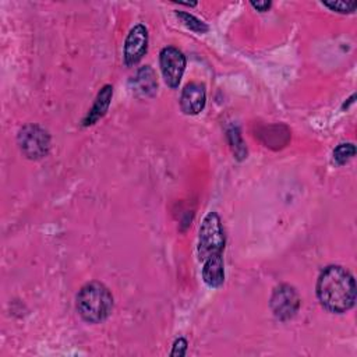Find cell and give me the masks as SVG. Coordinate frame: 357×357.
Masks as SVG:
<instances>
[{
	"instance_id": "cell-2",
	"label": "cell",
	"mask_w": 357,
	"mask_h": 357,
	"mask_svg": "<svg viewBox=\"0 0 357 357\" xmlns=\"http://www.w3.org/2000/svg\"><path fill=\"white\" fill-rule=\"evenodd\" d=\"M113 296L100 282L84 284L77 294V311L89 324L103 322L113 311Z\"/></svg>"
},
{
	"instance_id": "cell-14",
	"label": "cell",
	"mask_w": 357,
	"mask_h": 357,
	"mask_svg": "<svg viewBox=\"0 0 357 357\" xmlns=\"http://www.w3.org/2000/svg\"><path fill=\"white\" fill-rule=\"evenodd\" d=\"M229 138H230V145L233 148V152L236 155L237 159H244L245 155H247V149L243 144V139H241V135L238 132L237 128H233L231 131H229Z\"/></svg>"
},
{
	"instance_id": "cell-1",
	"label": "cell",
	"mask_w": 357,
	"mask_h": 357,
	"mask_svg": "<svg viewBox=\"0 0 357 357\" xmlns=\"http://www.w3.org/2000/svg\"><path fill=\"white\" fill-rule=\"evenodd\" d=\"M317 297L329 312L343 314L356 303V282L353 275L340 265L324 268L317 280Z\"/></svg>"
},
{
	"instance_id": "cell-9",
	"label": "cell",
	"mask_w": 357,
	"mask_h": 357,
	"mask_svg": "<svg viewBox=\"0 0 357 357\" xmlns=\"http://www.w3.org/2000/svg\"><path fill=\"white\" fill-rule=\"evenodd\" d=\"M132 91L139 96H153L158 89V79L155 71L151 66H144L137 70L135 75L131 78Z\"/></svg>"
},
{
	"instance_id": "cell-8",
	"label": "cell",
	"mask_w": 357,
	"mask_h": 357,
	"mask_svg": "<svg viewBox=\"0 0 357 357\" xmlns=\"http://www.w3.org/2000/svg\"><path fill=\"white\" fill-rule=\"evenodd\" d=\"M206 102V92L204 84L190 82L184 86L180 96V107L184 114L195 116L204 107Z\"/></svg>"
},
{
	"instance_id": "cell-7",
	"label": "cell",
	"mask_w": 357,
	"mask_h": 357,
	"mask_svg": "<svg viewBox=\"0 0 357 357\" xmlns=\"http://www.w3.org/2000/svg\"><path fill=\"white\" fill-rule=\"evenodd\" d=\"M148 50V29L142 24L132 26L126 38L123 57L127 67L135 66Z\"/></svg>"
},
{
	"instance_id": "cell-13",
	"label": "cell",
	"mask_w": 357,
	"mask_h": 357,
	"mask_svg": "<svg viewBox=\"0 0 357 357\" xmlns=\"http://www.w3.org/2000/svg\"><path fill=\"white\" fill-rule=\"evenodd\" d=\"M356 155V146L351 142H344V144H339L335 149H333V162L339 166L346 165L353 156Z\"/></svg>"
},
{
	"instance_id": "cell-17",
	"label": "cell",
	"mask_w": 357,
	"mask_h": 357,
	"mask_svg": "<svg viewBox=\"0 0 357 357\" xmlns=\"http://www.w3.org/2000/svg\"><path fill=\"white\" fill-rule=\"evenodd\" d=\"M250 4H251V7H254V8H255L257 11H259V13L268 11V10L271 8V6H272L271 1H251Z\"/></svg>"
},
{
	"instance_id": "cell-11",
	"label": "cell",
	"mask_w": 357,
	"mask_h": 357,
	"mask_svg": "<svg viewBox=\"0 0 357 357\" xmlns=\"http://www.w3.org/2000/svg\"><path fill=\"white\" fill-rule=\"evenodd\" d=\"M202 279L209 287H220L225 282V262L222 254L212 255L204 261Z\"/></svg>"
},
{
	"instance_id": "cell-3",
	"label": "cell",
	"mask_w": 357,
	"mask_h": 357,
	"mask_svg": "<svg viewBox=\"0 0 357 357\" xmlns=\"http://www.w3.org/2000/svg\"><path fill=\"white\" fill-rule=\"evenodd\" d=\"M226 244L225 229L222 225V219L216 212H209L199 227L198 236V258L199 261H205L212 255L222 254Z\"/></svg>"
},
{
	"instance_id": "cell-6",
	"label": "cell",
	"mask_w": 357,
	"mask_h": 357,
	"mask_svg": "<svg viewBox=\"0 0 357 357\" xmlns=\"http://www.w3.org/2000/svg\"><path fill=\"white\" fill-rule=\"evenodd\" d=\"M159 66L165 82L173 89L177 88L185 70V56L177 47H163L159 53Z\"/></svg>"
},
{
	"instance_id": "cell-12",
	"label": "cell",
	"mask_w": 357,
	"mask_h": 357,
	"mask_svg": "<svg viewBox=\"0 0 357 357\" xmlns=\"http://www.w3.org/2000/svg\"><path fill=\"white\" fill-rule=\"evenodd\" d=\"M176 15H177V18H178L188 29H191V31H194V32H197V33H205V32L209 31V26H208L204 21H201L199 18L194 17V15L190 14V13H185V11H176Z\"/></svg>"
},
{
	"instance_id": "cell-10",
	"label": "cell",
	"mask_w": 357,
	"mask_h": 357,
	"mask_svg": "<svg viewBox=\"0 0 357 357\" xmlns=\"http://www.w3.org/2000/svg\"><path fill=\"white\" fill-rule=\"evenodd\" d=\"M112 96H113V86L112 85L102 86V89L98 92V95L95 98L92 107L89 109V112L86 113V116L82 120L84 127L93 126L98 120H100L106 114V112L110 106Z\"/></svg>"
},
{
	"instance_id": "cell-5",
	"label": "cell",
	"mask_w": 357,
	"mask_h": 357,
	"mask_svg": "<svg viewBox=\"0 0 357 357\" xmlns=\"http://www.w3.org/2000/svg\"><path fill=\"white\" fill-rule=\"evenodd\" d=\"M300 296L290 284H279L271 297V310L280 321H287L296 315L300 308Z\"/></svg>"
},
{
	"instance_id": "cell-4",
	"label": "cell",
	"mask_w": 357,
	"mask_h": 357,
	"mask_svg": "<svg viewBox=\"0 0 357 357\" xmlns=\"http://www.w3.org/2000/svg\"><path fill=\"white\" fill-rule=\"evenodd\" d=\"M17 142L21 152L32 160L45 158L50 151V135L38 124L24 126L18 131Z\"/></svg>"
},
{
	"instance_id": "cell-15",
	"label": "cell",
	"mask_w": 357,
	"mask_h": 357,
	"mask_svg": "<svg viewBox=\"0 0 357 357\" xmlns=\"http://www.w3.org/2000/svg\"><path fill=\"white\" fill-rule=\"evenodd\" d=\"M322 4L329 10L340 14H350L357 7L356 1H322Z\"/></svg>"
},
{
	"instance_id": "cell-16",
	"label": "cell",
	"mask_w": 357,
	"mask_h": 357,
	"mask_svg": "<svg viewBox=\"0 0 357 357\" xmlns=\"http://www.w3.org/2000/svg\"><path fill=\"white\" fill-rule=\"evenodd\" d=\"M187 347H188V342L184 337H178L174 340L170 356L172 357H183L187 353Z\"/></svg>"
}]
</instances>
